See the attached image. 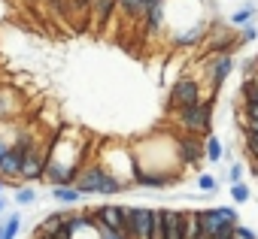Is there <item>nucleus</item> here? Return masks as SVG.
<instances>
[{"instance_id":"1","label":"nucleus","mask_w":258,"mask_h":239,"mask_svg":"<svg viewBox=\"0 0 258 239\" xmlns=\"http://www.w3.org/2000/svg\"><path fill=\"white\" fill-rule=\"evenodd\" d=\"M73 185H76L85 197H115V194L127 191V185L118 182L112 173H106L97 161H85V164L79 167V176H76Z\"/></svg>"},{"instance_id":"2","label":"nucleus","mask_w":258,"mask_h":239,"mask_svg":"<svg viewBox=\"0 0 258 239\" xmlns=\"http://www.w3.org/2000/svg\"><path fill=\"white\" fill-rule=\"evenodd\" d=\"M213 106H216V97H201L195 106H185L176 112V125L185 131V134H213Z\"/></svg>"},{"instance_id":"3","label":"nucleus","mask_w":258,"mask_h":239,"mask_svg":"<svg viewBox=\"0 0 258 239\" xmlns=\"http://www.w3.org/2000/svg\"><path fill=\"white\" fill-rule=\"evenodd\" d=\"M201 97H210V94H204V79H201V76H191V73H182V76H176L173 85H170L167 106H170L173 112H179V109H185V106H195Z\"/></svg>"},{"instance_id":"4","label":"nucleus","mask_w":258,"mask_h":239,"mask_svg":"<svg viewBox=\"0 0 258 239\" xmlns=\"http://www.w3.org/2000/svg\"><path fill=\"white\" fill-rule=\"evenodd\" d=\"M234 67H237V64H234V55H228V52H225V55H213V58H210V67H207V76H204V79H207V85H210V88H207V94H210V97H216V94H219V88H222V85H225V79L234 73Z\"/></svg>"},{"instance_id":"5","label":"nucleus","mask_w":258,"mask_h":239,"mask_svg":"<svg viewBox=\"0 0 258 239\" xmlns=\"http://www.w3.org/2000/svg\"><path fill=\"white\" fill-rule=\"evenodd\" d=\"M176 152H179V161H182V170H198L201 167V161H207V155H204V143L198 140V134H179L176 137Z\"/></svg>"},{"instance_id":"6","label":"nucleus","mask_w":258,"mask_h":239,"mask_svg":"<svg viewBox=\"0 0 258 239\" xmlns=\"http://www.w3.org/2000/svg\"><path fill=\"white\" fill-rule=\"evenodd\" d=\"M207 34H210V22L207 19H198L195 25H188L182 31H173L170 34V46L173 49H195V46H201L207 40Z\"/></svg>"},{"instance_id":"7","label":"nucleus","mask_w":258,"mask_h":239,"mask_svg":"<svg viewBox=\"0 0 258 239\" xmlns=\"http://www.w3.org/2000/svg\"><path fill=\"white\" fill-rule=\"evenodd\" d=\"M182 182V173H143L134 170V188H152V191H164Z\"/></svg>"},{"instance_id":"8","label":"nucleus","mask_w":258,"mask_h":239,"mask_svg":"<svg viewBox=\"0 0 258 239\" xmlns=\"http://www.w3.org/2000/svg\"><path fill=\"white\" fill-rule=\"evenodd\" d=\"M124 212H127V206H121V203H100V206H97V224L124 233ZM124 236H127V233H124Z\"/></svg>"},{"instance_id":"9","label":"nucleus","mask_w":258,"mask_h":239,"mask_svg":"<svg viewBox=\"0 0 258 239\" xmlns=\"http://www.w3.org/2000/svg\"><path fill=\"white\" fill-rule=\"evenodd\" d=\"M112 13H115V0H91V4H88V22H91V28L94 31L103 28L112 19Z\"/></svg>"},{"instance_id":"10","label":"nucleus","mask_w":258,"mask_h":239,"mask_svg":"<svg viewBox=\"0 0 258 239\" xmlns=\"http://www.w3.org/2000/svg\"><path fill=\"white\" fill-rule=\"evenodd\" d=\"M49 197L58 203V206H79L85 200V194L76 188V185H52L49 188Z\"/></svg>"},{"instance_id":"11","label":"nucleus","mask_w":258,"mask_h":239,"mask_svg":"<svg viewBox=\"0 0 258 239\" xmlns=\"http://www.w3.org/2000/svg\"><path fill=\"white\" fill-rule=\"evenodd\" d=\"M167 25V4H158V7H152L149 13H146V19H143V28H146V34H161V28Z\"/></svg>"},{"instance_id":"12","label":"nucleus","mask_w":258,"mask_h":239,"mask_svg":"<svg viewBox=\"0 0 258 239\" xmlns=\"http://www.w3.org/2000/svg\"><path fill=\"white\" fill-rule=\"evenodd\" d=\"M255 19H258V0H243V4L231 13V25L234 28H243V25H249Z\"/></svg>"},{"instance_id":"13","label":"nucleus","mask_w":258,"mask_h":239,"mask_svg":"<svg viewBox=\"0 0 258 239\" xmlns=\"http://www.w3.org/2000/svg\"><path fill=\"white\" fill-rule=\"evenodd\" d=\"M22 233V212H7L0 218V239H16Z\"/></svg>"},{"instance_id":"14","label":"nucleus","mask_w":258,"mask_h":239,"mask_svg":"<svg viewBox=\"0 0 258 239\" xmlns=\"http://www.w3.org/2000/svg\"><path fill=\"white\" fill-rule=\"evenodd\" d=\"M204 155H207V161H210V164H219V161H225V143H222L216 134H207Z\"/></svg>"},{"instance_id":"15","label":"nucleus","mask_w":258,"mask_h":239,"mask_svg":"<svg viewBox=\"0 0 258 239\" xmlns=\"http://www.w3.org/2000/svg\"><path fill=\"white\" fill-rule=\"evenodd\" d=\"M13 203H16V209H28V206H34V203H37V188H34V185H19Z\"/></svg>"},{"instance_id":"16","label":"nucleus","mask_w":258,"mask_h":239,"mask_svg":"<svg viewBox=\"0 0 258 239\" xmlns=\"http://www.w3.org/2000/svg\"><path fill=\"white\" fill-rule=\"evenodd\" d=\"M198 236H201V218H198V209H185L182 239H198Z\"/></svg>"},{"instance_id":"17","label":"nucleus","mask_w":258,"mask_h":239,"mask_svg":"<svg viewBox=\"0 0 258 239\" xmlns=\"http://www.w3.org/2000/svg\"><path fill=\"white\" fill-rule=\"evenodd\" d=\"M64 218H67V212H49V215L40 221V227H37V230H43V233H49V236H52L55 230H61V227H64Z\"/></svg>"},{"instance_id":"18","label":"nucleus","mask_w":258,"mask_h":239,"mask_svg":"<svg viewBox=\"0 0 258 239\" xmlns=\"http://www.w3.org/2000/svg\"><path fill=\"white\" fill-rule=\"evenodd\" d=\"M195 185H198V191H204V194H216V191H219V179H216L213 173H201Z\"/></svg>"},{"instance_id":"19","label":"nucleus","mask_w":258,"mask_h":239,"mask_svg":"<svg viewBox=\"0 0 258 239\" xmlns=\"http://www.w3.org/2000/svg\"><path fill=\"white\" fill-rule=\"evenodd\" d=\"M249 197H252V191H249V185H243V182H237V185H231V200H234L237 206H243V203H249Z\"/></svg>"},{"instance_id":"20","label":"nucleus","mask_w":258,"mask_h":239,"mask_svg":"<svg viewBox=\"0 0 258 239\" xmlns=\"http://www.w3.org/2000/svg\"><path fill=\"white\" fill-rule=\"evenodd\" d=\"M237 40H240V43H255V40H258V25H255V22L243 25L240 34H237Z\"/></svg>"},{"instance_id":"21","label":"nucleus","mask_w":258,"mask_h":239,"mask_svg":"<svg viewBox=\"0 0 258 239\" xmlns=\"http://www.w3.org/2000/svg\"><path fill=\"white\" fill-rule=\"evenodd\" d=\"M243 143L252 158H258V131H243Z\"/></svg>"},{"instance_id":"22","label":"nucleus","mask_w":258,"mask_h":239,"mask_svg":"<svg viewBox=\"0 0 258 239\" xmlns=\"http://www.w3.org/2000/svg\"><path fill=\"white\" fill-rule=\"evenodd\" d=\"M228 182H231V185L243 182V164H231V170H228Z\"/></svg>"},{"instance_id":"23","label":"nucleus","mask_w":258,"mask_h":239,"mask_svg":"<svg viewBox=\"0 0 258 239\" xmlns=\"http://www.w3.org/2000/svg\"><path fill=\"white\" fill-rule=\"evenodd\" d=\"M243 118H258V103L255 100H243Z\"/></svg>"},{"instance_id":"24","label":"nucleus","mask_w":258,"mask_h":239,"mask_svg":"<svg viewBox=\"0 0 258 239\" xmlns=\"http://www.w3.org/2000/svg\"><path fill=\"white\" fill-rule=\"evenodd\" d=\"M7 188H19V185H16V182H10V179H4V176H0V194H4Z\"/></svg>"},{"instance_id":"25","label":"nucleus","mask_w":258,"mask_h":239,"mask_svg":"<svg viewBox=\"0 0 258 239\" xmlns=\"http://www.w3.org/2000/svg\"><path fill=\"white\" fill-rule=\"evenodd\" d=\"M7 212H10V203H7V200H4V197H0V218H4V215H7Z\"/></svg>"},{"instance_id":"26","label":"nucleus","mask_w":258,"mask_h":239,"mask_svg":"<svg viewBox=\"0 0 258 239\" xmlns=\"http://www.w3.org/2000/svg\"><path fill=\"white\" fill-rule=\"evenodd\" d=\"M198 4H210V0H198Z\"/></svg>"}]
</instances>
